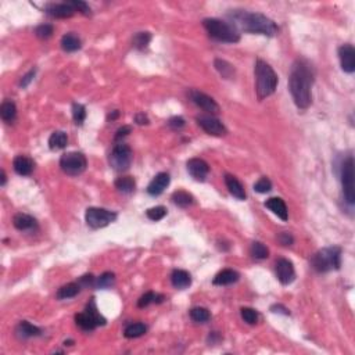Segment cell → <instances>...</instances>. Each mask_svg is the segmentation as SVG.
Wrapping results in <instances>:
<instances>
[{
	"label": "cell",
	"mask_w": 355,
	"mask_h": 355,
	"mask_svg": "<svg viewBox=\"0 0 355 355\" xmlns=\"http://www.w3.org/2000/svg\"><path fill=\"white\" fill-rule=\"evenodd\" d=\"M313 84V71L305 60H297L293 64L290 77H289V89L293 100L300 110H306L312 103L311 88Z\"/></svg>",
	"instance_id": "6da1fadb"
},
{
	"label": "cell",
	"mask_w": 355,
	"mask_h": 355,
	"mask_svg": "<svg viewBox=\"0 0 355 355\" xmlns=\"http://www.w3.org/2000/svg\"><path fill=\"white\" fill-rule=\"evenodd\" d=\"M229 24L237 31H244L249 34L275 36L279 32L276 22L261 13H251L246 10H232L228 13Z\"/></svg>",
	"instance_id": "7a4b0ae2"
},
{
	"label": "cell",
	"mask_w": 355,
	"mask_h": 355,
	"mask_svg": "<svg viewBox=\"0 0 355 355\" xmlns=\"http://www.w3.org/2000/svg\"><path fill=\"white\" fill-rule=\"evenodd\" d=\"M255 79H257V96L259 100L269 98L275 93L278 86V75L271 65L262 60H257L255 63Z\"/></svg>",
	"instance_id": "3957f363"
},
{
	"label": "cell",
	"mask_w": 355,
	"mask_h": 355,
	"mask_svg": "<svg viewBox=\"0 0 355 355\" xmlns=\"http://www.w3.org/2000/svg\"><path fill=\"white\" fill-rule=\"evenodd\" d=\"M204 28L207 29L208 35L219 42L237 43L240 41V34L229 22H225L218 18H205L203 21Z\"/></svg>",
	"instance_id": "277c9868"
},
{
	"label": "cell",
	"mask_w": 355,
	"mask_h": 355,
	"mask_svg": "<svg viewBox=\"0 0 355 355\" xmlns=\"http://www.w3.org/2000/svg\"><path fill=\"white\" fill-rule=\"evenodd\" d=\"M311 265L316 272L325 273L332 269H340L341 249L340 247H326L319 250L311 259Z\"/></svg>",
	"instance_id": "5b68a950"
},
{
	"label": "cell",
	"mask_w": 355,
	"mask_h": 355,
	"mask_svg": "<svg viewBox=\"0 0 355 355\" xmlns=\"http://www.w3.org/2000/svg\"><path fill=\"white\" fill-rule=\"evenodd\" d=\"M75 322H77V325L82 330L91 332V330H95L98 326L105 325V318H103L100 315L98 308H96L95 301L92 300L91 303L86 305V309H85L84 312H79L75 315Z\"/></svg>",
	"instance_id": "8992f818"
},
{
	"label": "cell",
	"mask_w": 355,
	"mask_h": 355,
	"mask_svg": "<svg viewBox=\"0 0 355 355\" xmlns=\"http://www.w3.org/2000/svg\"><path fill=\"white\" fill-rule=\"evenodd\" d=\"M341 186L343 195L346 202L353 205L355 203V183H354V158L350 155L347 160L343 162L341 167Z\"/></svg>",
	"instance_id": "52a82bcc"
},
{
	"label": "cell",
	"mask_w": 355,
	"mask_h": 355,
	"mask_svg": "<svg viewBox=\"0 0 355 355\" xmlns=\"http://www.w3.org/2000/svg\"><path fill=\"white\" fill-rule=\"evenodd\" d=\"M60 167L63 169L64 174L70 175V176H78L88 167V160L82 153L78 152H70L61 155L60 158Z\"/></svg>",
	"instance_id": "ba28073f"
},
{
	"label": "cell",
	"mask_w": 355,
	"mask_h": 355,
	"mask_svg": "<svg viewBox=\"0 0 355 355\" xmlns=\"http://www.w3.org/2000/svg\"><path fill=\"white\" fill-rule=\"evenodd\" d=\"M132 160V149L128 145H124V143L115 145V147L112 149L111 154H110V157H108V162H110L111 168L115 169V171H118V172L126 171L128 168L131 167Z\"/></svg>",
	"instance_id": "9c48e42d"
},
{
	"label": "cell",
	"mask_w": 355,
	"mask_h": 355,
	"mask_svg": "<svg viewBox=\"0 0 355 355\" xmlns=\"http://www.w3.org/2000/svg\"><path fill=\"white\" fill-rule=\"evenodd\" d=\"M117 219V214L104 208H98V207H91L85 212V221L91 226L92 229H100L105 228Z\"/></svg>",
	"instance_id": "30bf717a"
},
{
	"label": "cell",
	"mask_w": 355,
	"mask_h": 355,
	"mask_svg": "<svg viewBox=\"0 0 355 355\" xmlns=\"http://www.w3.org/2000/svg\"><path fill=\"white\" fill-rule=\"evenodd\" d=\"M196 121H197L199 126H202L203 131H205L208 135H212V136H225V135L228 133L225 125H223L219 119L215 118L214 115H199V117L196 118Z\"/></svg>",
	"instance_id": "8fae6325"
},
{
	"label": "cell",
	"mask_w": 355,
	"mask_h": 355,
	"mask_svg": "<svg viewBox=\"0 0 355 355\" xmlns=\"http://www.w3.org/2000/svg\"><path fill=\"white\" fill-rule=\"evenodd\" d=\"M275 271H276V278H278V280L282 285H290L296 279V271H294L292 261H289L286 258H280V259L276 261Z\"/></svg>",
	"instance_id": "7c38bea8"
},
{
	"label": "cell",
	"mask_w": 355,
	"mask_h": 355,
	"mask_svg": "<svg viewBox=\"0 0 355 355\" xmlns=\"http://www.w3.org/2000/svg\"><path fill=\"white\" fill-rule=\"evenodd\" d=\"M190 99L193 100V103L196 105H199L202 110L209 112V114H218L219 112V105L216 104V101L214 99L203 93L200 91H190Z\"/></svg>",
	"instance_id": "4fadbf2b"
},
{
	"label": "cell",
	"mask_w": 355,
	"mask_h": 355,
	"mask_svg": "<svg viewBox=\"0 0 355 355\" xmlns=\"http://www.w3.org/2000/svg\"><path fill=\"white\" fill-rule=\"evenodd\" d=\"M339 58H340V65L344 72L353 74L355 71V50L353 45H343L339 48Z\"/></svg>",
	"instance_id": "5bb4252c"
},
{
	"label": "cell",
	"mask_w": 355,
	"mask_h": 355,
	"mask_svg": "<svg viewBox=\"0 0 355 355\" xmlns=\"http://www.w3.org/2000/svg\"><path fill=\"white\" fill-rule=\"evenodd\" d=\"M189 174L195 178L196 181H204L209 172V165L202 158H192L186 164Z\"/></svg>",
	"instance_id": "9a60e30c"
},
{
	"label": "cell",
	"mask_w": 355,
	"mask_h": 355,
	"mask_svg": "<svg viewBox=\"0 0 355 355\" xmlns=\"http://www.w3.org/2000/svg\"><path fill=\"white\" fill-rule=\"evenodd\" d=\"M169 182H171V178H169V175L167 172H160V174H157L154 176V179L150 183H149V186H147V193L150 196H160L165 189L168 188V185H169Z\"/></svg>",
	"instance_id": "2e32d148"
},
{
	"label": "cell",
	"mask_w": 355,
	"mask_h": 355,
	"mask_svg": "<svg viewBox=\"0 0 355 355\" xmlns=\"http://www.w3.org/2000/svg\"><path fill=\"white\" fill-rule=\"evenodd\" d=\"M46 13L54 18H70L74 15L75 10L68 1L65 3H51L46 6Z\"/></svg>",
	"instance_id": "e0dca14e"
},
{
	"label": "cell",
	"mask_w": 355,
	"mask_h": 355,
	"mask_svg": "<svg viewBox=\"0 0 355 355\" xmlns=\"http://www.w3.org/2000/svg\"><path fill=\"white\" fill-rule=\"evenodd\" d=\"M265 207L271 209L272 212H273L275 215H278L282 221H287V219H289V211H287V207H286V203L283 199H280V197H272L269 200H266Z\"/></svg>",
	"instance_id": "ac0fdd59"
},
{
	"label": "cell",
	"mask_w": 355,
	"mask_h": 355,
	"mask_svg": "<svg viewBox=\"0 0 355 355\" xmlns=\"http://www.w3.org/2000/svg\"><path fill=\"white\" fill-rule=\"evenodd\" d=\"M225 183H226V188L229 190V193L233 197H236L237 200H246V190L244 186L242 185V182L237 179L236 176L233 175H225Z\"/></svg>",
	"instance_id": "d6986e66"
},
{
	"label": "cell",
	"mask_w": 355,
	"mask_h": 355,
	"mask_svg": "<svg viewBox=\"0 0 355 355\" xmlns=\"http://www.w3.org/2000/svg\"><path fill=\"white\" fill-rule=\"evenodd\" d=\"M13 225L18 230H21V232H32V230H35L38 228V222H36L35 218L28 215V214H22V212L14 215Z\"/></svg>",
	"instance_id": "ffe728a7"
},
{
	"label": "cell",
	"mask_w": 355,
	"mask_h": 355,
	"mask_svg": "<svg viewBox=\"0 0 355 355\" xmlns=\"http://www.w3.org/2000/svg\"><path fill=\"white\" fill-rule=\"evenodd\" d=\"M13 167L14 171L21 176H28L34 172V168H35V162L34 160H31L29 157L25 155H17L13 161Z\"/></svg>",
	"instance_id": "44dd1931"
},
{
	"label": "cell",
	"mask_w": 355,
	"mask_h": 355,
	"mask_svg": "<svg viewBox=\"0 0 355 355\" xmlns=\"http://www.w3.org/2000/svg\"><path fill=\"white\" fill-rule=\"evenodd\" d=\"M171 282H172V286L175 289L185 290L192 285V276H190L189 272L183 271V269H175L171 275Z\"/></svg>",
	"instance_id": "7402d4cb"
},
{
	"label": "cell",
	"mask_w": 355,
	"mask_h": 355,
	"mask_svg": "<svg viewBox=\"0 0 355 355\" xmlns=\"http://www.w3.org/2000/svg\"><path fill=\"white\" fill-rule=\"evenodd\" d=\"M239 278H240V275L236 271H233V269H223L214 278L212 283L215 286L233 285V283H236L237 280H239Z\"/></svg>",
	"instance_id": "603a6c76"
},
{
	"label": "cell",
	"mask_w": 355,
	"mask_h": 355,
	"mask_svg": "<svg viewBox=\"0 0 355 355\" xmlns=\"http://www.w3.org/2000/svg\"><path fill=\"white\" fill-rule=\"evenodd\" d=\"M15 333L20 339H31V337H36L41 334V329L34 326L32 323H29L28 320H22L18 323V326L15 329Z\"/></svg>",
	"instance_id": "cb8c5ba5"
},
{
	"label": "cell",
	"mask_w": 355,
	"mask_h": 355,
	"mask_svg": "<svg viewBox=\"0 0 355 355\" xmlns=\"http://www.w3.org/2000/svg\"><path fill=\"white\" fill-rule=\"evenodd\" d=\"M0 117L4 122L11 124L17 117V107H15L14 101L11 100H4L1 105H0Z\"/></svg>",
	"instance_id": "d4e9b609"
},
{
	"label": "cell",
	"mask_w": 355,
	"mask_h": 355,
	"mask_svg": "<svg viewBox=\"0 0 355 355\" xmlns=\"http://www.w3.org/2000/svg\"><path fill=\"white\" fill-rule=\"evenodd\" d=\"M81 46H82L81 39L74 34H65L61 38V48H63L64 51H70V53L71 51H77V50L81 49Z\"/></svg>",
	"instance_id": "484cf974"
},
{
	"label": "cell",
	"mask_w": 355,
	"mask_h": 355,
	"mask_svg": "<svg viewBox=\"0 0 355 355\" xmlns=\"http://www.w3.org/2000/svg\"><path fill=\"white\" fill-rule=\"evenodd\" d=\"M172 202H174L175 205H178L181 208H188V207H190L195 203V199L188 192L178 190V192H175L174 195H172Z\"/></svg>",
	"instance_id": "4316f807"
},
{
	"label": "cell",
	"mask_w": 355,
	"mask_h": 355,
	"mask_svg": "<svg viewBox=\"0 0 355 355\" xmlns=\"http://www.w3.org/2000/svg\"><path fill=\"white\" fill-rule=\"evenodd\" d=\"M67 143H68V138H67V133L63 131H56L51 133V136L49 138V147L51 150H61L67 146Z\"/></svg>",
	"instance_id": "83f0119b"
},
{
	"label": "cell",
	"mask_w": 355,
	"mask_h": 355,
	"mask_svg": "<svg viewBox=\"0 0 355 355\" xmlns=\"http://www.w3.org/2000/svg\"><path fill=\"white\" fill-rule=\"evenodd\" d=\"M81 286L79 283H68V285L63 286V287H60L58 289V292H57V299L58 300H67V299H72V297H75L78 296V293L81 292Z\"/></svg>",
	"instance_id": "f1b7e54d"
},
{
	"label": "cell",
	"mask_w": 355,
	"mask_h": 355,
	"mask_svg": "<svg viewBox=\"0 0 355 355\" xmlns=\"http://www.w3.org/2000/svg\"><path fill=\"white\" fill-rule=\"evenodd\" d=\"M146 332H147V327L145 323H142V322H135V323H131V325H128V326L125 327L124 334H125L126 339H138L140 336H143Z\"/></svg>",
	"instance_id": "f546056e"
},
{
	"label": "cell",
	"mask_w": 355,
	"mask_h": 355,
	"mask_svg": "<svg viewBox=\"0 0 355 355\" xmlns=\"http://www.w3.org/2000/svg\"><path fill=\"white\" fill-rule=\"evenodd\" d=\"M135 186H136V183L132 176H121L115 181V188L118 189L121 193H125V195L132 193L135 190Z\"/></svg>",
	"instance_id": "4dcf8cb0"
},
{
	"label": "cell",
	"mask_w": 355,
	"mask_h": 355,
	"mask_svg": "<svg viewBox=\"0 0 355 355\" xmlns=\"http://www.w3.org/2000/svg\"><path fill=\"white\" fill-rule=\"evenodd\" d=\"M190 318L197 322V323H205L208 322L211 318V313L207 308H203V306H195L190 309Z\"/></svg>",
	"instance_id": "1f68e13d"
},
{
	"label": "cell",
	"mask_w": 355,
	"mask_h": 355,
	"mask_svg": "<svg viewBox=\"0 0 355 355\" xmlns=\"http://www.w3.org/2000/svg\"><path fill=\"white\" fill-rule=\"evenodd\" d=\"M115 283V275L112 272H104L96 279V289H110Z\"/></svg>",
	"instance_id": "d6a6232c"
},
{
	"label": "cell",
	"mask_w": 355,
	"mask_h": 355,
	"mask_svg": "<svg viewBox=\"0 0 355 355\" xmlns=\"http://www.w3.org/2000/svg\"><path fill=\"white\" fill-rule=\"evenodd\" d=\"M250 254L255 259H265V258L269 257V250H268V247L265 244L259 243V242H254V243L251 244Z\"/></svg>",
	"instance_id": "836d02e7"
},
{
	"label": "cell",
	"mask_w": 355,
	"mask_h": 355,
	"mask_svg": "<svg viewBox=\"0 0 355 355\" xmlns=\"http://www.w3.org/2000/svg\"><path fill=\"white\" fill-rule=\"evenodd\" d=\"M214 64H215V68L218 70V72H219L223 78L229 79V78H232V75H235V68H233V65L228 63V61L221 60V58H216Z\"/></svg>",
	"instance_id": "e575fe53"
},
{
	"label": "cell",
	"mask_w": 355,
	"mask_h": 355,
	"mask_svg": "<svg viewBox=\"0 0 355 355\" xmlns=\"http://www.w3.org/2000/svg\"><path fill=\"white\" fill-rule=\"evenodd\" d=\"M162 300H164V297L160 296V294H155V293L153 292H147L146 294H143L139 299L138 306H139V308H146V306L153 304V303H161Z\"/></svg>",
	"instance_id": "d590c367"
},
{
	"label": "cell",
	"mask_w": 355,
	"mask_h": 355,
	"mask_svg": "<svg viewBox=\"0 0 355 355\" xmlns=\"http://www.w3.org/2000/svg\"><path fill=\"white\" fill-rule=\"evenodd\" d=\"M150 41H152L150 32H138L136 35L133 36V46H135L136 49L143 50L149 46Z\"/></svg>",
	"instance_id": "8d00e7d4"
},
{
	"label": "cell",
	"mask_w": 355,
	"mask_h": 355,
	"mask_svg": "<svg viewBox=\"0 0 355 355\" xmlns=\"http://www.w3.org/2000/svg\"><path fill=\"white\" fill-rule=\"evenodd\" d=\"M72 117L77 125H82L85 118H86V108L85 105L79 104V103H74L72 104Z\"/></svg>",
	"instance_id": "74e56055"
},
{
	"label": "cell",
	"mask_w": 355,
	"mask_h": 355,
	"mask_svg": "<svg viewBox=\"0 0 355 355\" xmlns=\"http://www.w3.org/2000/svg\"><path fill=\"white\" fill-rule=\"evenodd\" d=\"M146 215L149 219L152 221H160L162 219L164 216L167 215V208L162 207V205H158V207H153V208L147 209Z\"/></svg>",
	"instance_id": "f35d334b"
},
{
	"label": "cell",
	"mask_w": 355,
	"mask_h": 355,
	"mask_svg": "<svg viewBox=\"0 0 355 355\" xmlns=\"http://www.w3.org/2000/svg\"><path fill=\"white\" fill-rule=\"evenodd\" d=\"M240 313H242V318H243L244 322H247L249 325H255L258 322V312L253 308H249V306L242 308Z\"/></svg>",
	"instance_id": "ab89813d"
},
{
	"label": "cell",
	"mask_w": 355,
	"mask_h": 355,
	"mask_svg": "<svg viewBox=\"0 0 355 355\" xmlns=\"http://www.w3.org/2000/svg\"><path fill=\"white\" fill-rule=\"evenodd\" d=\"M53 25H50V24H42V25H39V27H36L35 29V35L38 38H41V39H48L50 36L53 35Z\"/></svg>",
	"instance_id": "60d3db41"
},
{
	"label": "cell",
	"mask_w": 355,
	"mask_h": 355,
	"mask_svg": "<svg viewBox=\"0 0 355 355\" xmlns=\"http://www.w3.org/2000/svg\"><path fill=\"white\" fill-rule=\"evenodd\" d=\"M254 190L255 192H258V193H268V192H271L272 190V182L266 178V176H264V178H261L259 181L254 185Z\"/></svg>",
	"instance_id": "b9f144b4"
},
{
	"label": "cell",
	"mask_w": 355,
	"mask_h": 355,
	"mask_svg": "<svg viewBox=\"0 0 355 355\" xmlns=\"http://www.w3.org/2000/svg\"><path fill=\"white\" fill-rule=\"evenodd\" d=\"M72 8L75 10V11H79V13H82L84 15H89L91 14V7L88 6V3H85V1H81V0H72V1H68Z\"/></svg>",
	"instance_id": "7bdbcfd3"
},
{
	"label": "cell",
	"mask_w": 355,
	"mask_h": 355,
	"mask_svg": "<svg viewBox=\"0 0 355 355\" xmlns=\"http://www.w3.org/2000/svg\"><path fill=\"white\" fill-rule=\"evenodd\" d=\"M78 283H79V286L82 287V289H89V287H95V285H96V278L93 276V275H85V276H82V278L79 279L78 280Z\"/></svg>",
	"instance_id": "ee69618b"
},
{
	"label": "cell",
	"mask_w": 355,
	"mask_h": 355,
	"mask_svg": "<svg viewBox=\"0 0 355 355\" xmlns=\"http://www.w3.org/2000/svg\"><path fill=\"white\" fill-rule=\"evenodd\" d=\"M185 119L182 118V117H172V118L168 121V126L171 128V129H174V131H179L182 129L183 126H185Z\"/></svg>",
	"instance_id": "f6af8a7d"
},
{
	"label": "cell",
	"mask_w": 355,
	"mask_h": 355,
	"mask_svg": "<svg viewBox=\"0 0 355 355\" xmlns=\"http://www.w3.org/2000/svg\"><path fill=\"white\" fill-rule=\"evenodd\" d=\"M132 132V126H129V125H124L122 128H119L118 131L115 132V136H114V140L115 142H121V140L124 139V138H126L129 133Z\"/></svg>",
	"instance_id": "bcb514c9"
},
{
	"label": "cell",
	"mask_w": 355,
	"mask_h": 355,
	"mask_svg": "<svg viewBox=\"0 0 355 355\" xmlns=\"http://www.w3.org/2000/svg\"><path fill=\"white\" fill-rule=\"evenodd\" d=\"M278 240L282 246H292L293 242H294V239L289 232H282L278 236Z\"/></svg>",
	"instance_id": "7dc6e473"
},
{
	"label": "cell",
	"mask_w": 355,
	"mask_h": 355,
	"mask_svg": "<svg viewBox=\"0 0 355 355\" xmlns=\"http://www.w3.org/2000/svg\"><path fill=\"white\" fill-rule=\"evenodd\" d=\"M35 72L36 70H31L28 72V74H25L24 77H22L21 79V82H20V85H21L22 88H27L32 81H34V77H35Z\"/></svg>",
	"instance_id": "c3c4849f"
},
{
	"label": "cell",
	"mask_w": 355,
	"mask_h": 355,
	"mask_svg": "<svg viewBox=\"0 0 355 355\" xmlns=\"http://www.w3.org/2000/svg\"><path fill=\"white\" fill-rule=\"evenodd\" d=\"M135 121L139 124V125H145V124H149V118H147V115L145 112H139V114H136V117H135Z\"/></svg>",
	"instance_id": "681fc988"
},
{
	"label": "cell",
	"mask_w": 355,
	"mask_h": 355,
	"mask_svg": "<svg viewBox=\"0 0 355 355\" xmlns=\"http://www.w3.org/2000/svg\"><path fill=\"white\" fill-rule=\"evenodd\" d=\"M118 115H119V111H117V110H115V111H112V114H110V115H108V119H111L112 121V119L117 118Z\"/></svg>",
	"instance_id": "f907efd6"
},
{
	"label": "cell",
	"mask_w": 355,
	"mask_h": 355,
	"mask_svg": "<svg viewBox=\"0 0 355 355\" xmlns=\"http://www.w3.org/2000/svg\"><path fill=\"white\" fill-rule=\"evenodd\" d=\"M0 185H1V186L6 185V172H4L3 169H1V183H0Z\"/></svg>",
	"instance_id": "816d5d0a"
}]
</instances>
